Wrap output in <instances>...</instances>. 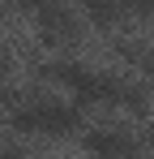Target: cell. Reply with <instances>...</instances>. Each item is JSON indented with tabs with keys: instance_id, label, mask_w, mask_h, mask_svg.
I'll list each match as a JSON object with an SVG mask.
<instances>
[{
	"instance_id": "3",
	"label": "cell",
	"mask_w": 154,
	"mask_h": 159,
	"mask_svg": "<svg viewBox=\"0 0 154 159\" xmlns=\"http://www.w3.org/2000/svg\"><path fill=\"white\" fill-rule=\"evenodd\" d=\"M39 26H43V39L47 43H60V39H69L77 30V17H73V9L47 4V9H39Z\"/></svg>"
},
{
	"instance_id": "8",
	"label": "cell",
	"mask_w": 154,
	"mask_h": 159,
	"mask_svg": "<svg viewBox=\"0 0 154 159\" xmlns=\"http://www.w3.org/2000/svg\"><path fill=\"white\" fill-rule=\"evenodd\" d=\"M146 142H150V146H154V129H150V138H146Z\"/></svg>"
},
{
	"instance_id": "1",
	"label": "cell",
	"mask_w": 154,
	"mask_h": 159,
	"mask_svg": "<svg viewBox=\"0 0 154 159\" xmlns=\"http://www.w3.org/2000/svg\"><path fill=\"white\" fill-rule=\"evenodd\" d=\"M81 125V112L73 103H34V107H17L13 112V129L22 133H51V138H64Z\"/></svg>"
},
{
	"instance_id": "4",
	"label": "cell",
	"mask_w": 154,
	"mask_h": 159,
	"mask_svg": "<svg viewBox=\"0 0 154 159\" xmlns=\"http://www.w3.org/2000/svg\"><path fill=\"white\" fill-rule=\"evenodd\" d=\"M86 13H90V22H99V26H116V22L124 17V13H120L116 4H107V9H103V4H90Z\"/></svg>"
},
{
	"instance_id": "6",
	"label": "cell",
	"mask_w": 154,
	"mask_h": 159,
	"mask_svg": "<svg viewBox=\"0 0 154 159\" xmlns=\"http://www.w3.org/2000/svg\"><path fill=\"white\" fill-rule=\"evenodd\" d=\"M0 73H9V52H0Z\"/></svg>"
},
{
	"instance_id": "2",
	"label": "cell",
	"mask_w": 154,
	"mask_h": 159,
	"mask_svg": "<svg viewBox=\"0 0 154 159\" xmlns=\"http://www.w3.org/2000/svg\"><path fill=\"white\" fill-rule=\"evenodd\" d=\"M86 151L99 155V159H128L133 155V138L120 129H94L86 138Z\"/></svg>"
},
{
	"instance_id": "5",
	"label": "cell",
	"mask_w": 154,
	"mask_h": 159,
	"mask_svg": "<svg viewBox=\"0 0 154 159\" xmlns=\"http://www.w3.org/2000/svg\"><path fill=\"white\" fill-rule=\"evenodd\" d=\"M0 159H22V151L17 146H0Z\"/></svg>"
},
{
	"instance_id": "7",
	"label": "cell",
	"mask_w": 154,
	"mask_h": 159,
	"mask_svg": "<svg viewBox=\"0 0 154 159\" xmlns=\"http://www.w3.org/2000/svg\"><path fill=\"white\" fill-rule=\"evenodd\" d=\"M141 60H146V65H150V73H154V56H141Z\"/></svg>"
}]
</instances>
